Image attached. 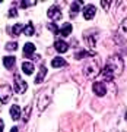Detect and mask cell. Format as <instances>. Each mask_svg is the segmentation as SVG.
I'll use <instances>...</instances> for the list:
<instances>
[{"instance_id":"obj_1","label":"cell","mask_w":127,"mask_h":132,"mask_svg":"<svg viewBox=\"0 0 127 132\" xmlns=\"http://www.w3.org/2000/svg\"><path fill=\"white\" fill-rule=\"evenodd\" d=\"M107 66L114 72V75H120L123 72V68H124V63H123V59L120 56H111L107 62Z\"/></svg>"},{"instance_id":"obj_2","label":"cell","mask_w":127,"mask_h":132,"mask_svg":"<svg viewBox=\"0 0 127 132\" xmlns=\"http://www.w3.org/2000/svg\"><path fill=\"white\" fill-rule=\"evenodd\" d=\"M115 41L118 43H126L127 41V18L123 21L117 29V35H115Z\"/></svg>"},{"instance_id":"obj_3","label":"cell","mask_w":127,"mask_h":132,"mask_svg":"<svg viewBox=\"0 0 127 132\" xmlns=\"http://www.w3.org/2000/svg\"><path fill=\"white\" fill-rule=\"evenodd\" d=\"M83 73L86 75V78H95V76L99 73L98 65H96L95 62H89V63L83 68Z\"/></svg>"},{"instance_id":"obj_4","label":"cell","mask_w":127,"mask_h":132,"mask_svg":"<svg viewBox=\"0 0 127 132\" xmlns=\"http://www.w3.org/2000/svg\"><path fill=\"white\" fill-rule=\"evenodd\" d=\"M10 97H12V88H10V85H0V101L3 104H7Z\"/></svg>"},{"instance_id":"obj_5","label":"cell","mask_w":127,"mask_h":132,"mask_svg":"<svg viewBox=\"0 0 127 132\" xmlns=\"http://www.w3.org/2000/svg\"><path fill=\"white\" fill-rule=\"evenodd\" d=\"M26 88H28V84L25 81H22L19 73H15V91L18 94H24L25 91H26Z\"/></svg>"},{"instance_id":"obj_6","label":"cell","mask_w":127,"mask_h":132,"mask_svg":"<svg viewBox=\"0 0 127 132\" xmlns=\"http://www.w3.org/2000/svg\"><path fill=\"white\" fill-rule=\"evenodd\" d=\"M92 90H94V93L98 95V97H102V95L107 93V87H105V84H104V82H101V81H96V82H94Z\"/></svg>"},{"instance_id":"obj_7","label":"cell","mask_w":127,"mask_h":132,"mask_svg":"<svg viewBox=\"0 0 127 132\" xmlns=\"http://www.w3.org/2000/svg\"><path fill=\"white\" fill-rule=\"evenodd\" d=\"M47 16L50 19H53V21H58V19H61V12H60L58 7L53 6V7H50V9L47 10Z\"/></svg>"},{"instance_id":"obj_8","label":"cell","mask_w":127,"mask_h":132,"mask_svg":"<svg viewBox=\"0 0 127 132\" xmlns=\"http://www.w3.org/2000/svg\"><path fill=\"white\" fill-rule=\"evenodd\" d=\"M95 12H96V9H95L94 5H86L83 9V18L85 19H92L95 16Z\"/></svg>"},{"instance_id":"obj_9","label":"cell","mask_w":127,"mask_h":132,"mask_svg":"<svg viewBox=\"0 0 127 132\" xmlns=\"http://www.w3.org/2000/svg\"><path fill=\"white\" fill-rule=\"evenodd\" d=\"M54 47L58 53H66L69 50V44L66 41H63V40H56L54 41Z\"/></svg>"},{"instance_id":"obj_10","label":"cell","mask_w":127,"mask_h":132,"mask_svg":"<svg viewBox=\"0 0 127 132\" xmlns=\"http://www.w3.org/2000/svg\"><path fill=\"white\" fill-rule=\"evenodd\" d=\"M80 6H82V2L80 0H76V2H72V6H70V16L75 18L76 15L79 13L80 10Z\"/></svg>"},{"instance_id":"obj_11","label":"cell","mask_w":127,"mask_h":132,"mask_svg":"<svg viewBox=\"0 0 127 132\" xmlns=\"http://www.w3.org/2000/svg\"><path fill=\"white\" fill-rule=\"evenodd\" d=\"M10 118L13 119V120H18L21 118V107H19L18 104H13L10 107Z\"/></svg>"},{"instance_id":"obj_12","label":"cell","mask_w":127,"mask_h":132,"mask_svg":"<svg viewBox=\"0 0 127 132\" xmlns=\"http://www.w3.org/2000/svg\"><path fill=\"white\" fill-rule=\"evenodd\" d=\"M102 78L105 81H113L114 78H115V75H114V72L110 69L108 66L105 65V68H104V71H102Z\"/></svg>"},{"instance_id":"obj_13","label":"cell","mask_w":127,"mask_h":132,"mask_svg":"<svg viewBox=\"0 0 127 132\" xmlns=\"http://www.w3.org/2000/svg\"><path fill=\"white\" fill-rule=\"evenodd\" d=\"M15 62H16V59H15L13 56H5L3 57V65H5V68H7V69H12V68H13Z\"/></svg>"},{"instance_id":"obj_14","label":"cell","mask_w":127,"mask_h":132,"mask_svg":"<svg viewBox=\"0 0 127 132\" xmlns=\"http://www.w3.org/2000/svg\"><path fill=\"white\" fill-rule=\"evenodd\" d=\"M45 75H47V68H45V66H41V68H40V72H38V75L35 76V84H41Z\"/></svg>"},{"instance_id":"obj_15","label":"cell","mask_w":127,"mask_h":132,"mask_svg":"<svg viewBox=\"0 0 127 132\" xmlns=\"http://www.w3.org/2000/svg\"><path fill=\"white\" fill-rule=\"evenodd\" d=\"M35 52V44H32V43H26L24 46V54L26 57H31V54Z\"/></svg>"},{"instance_id":"obj_16","label":"cell","mask_w":127,"mask_h":132,"mask_svg":"<svg viewBox=\"0 0 127 132\" xmlns=\"http://www.w3.org/2000/svg\"><path fill=\"white\" fill-rule=\"evenodd\" d=\"M70 32H72V24H64L58 29V34L61 37H67V35H70Z\"/></svg>"},{"instance_id":"obj_17","label":"cell","mask_w":127,"mask_h":132,"mask_svg":"<svg viewBox=\"0 0 127 132\" xmlns=\"http://www.w3.org/2000/svg\"><path fill=\"white\" fill-rule=\"evenodd\" d=\"M67 62L63 59V57H56V59H53L51 60V66L53 68H61V66H66Z\"/></svg>"},{"instance_id":"obj_18","label":"cell","mask_w":127,"mask_h":132,"mask_svg":"<svg viewBox=\"0 0 127 132\" xmlns=\"http://www.w3.org/2000/svg\"><path fill=\"white\" fill-rule=\"evenodd\" d=\"M22 71H24L26 75H31L34 72V65L31 62H24V63H22Z\"/></svg>"},{"instance_id":"obj_19","label":"cell","mask_w":127,"mask_h":132,"mask_svg":"<svg viewBox=\"0 0 127 132\" xmlns=\"http://www.w3.org/2000/svg\"><path fill=\"white\" fill-rule=\"evenodd\" d=\"M24 34H25V35H28V37H31V35L35 34V29H34V24H32V22H28V25L24 28Z\"/></svg>"},{"instance_id":"obj_20","label":"cell","mask_w":127,"mask_h":132,"mask_svg":"<svg viewBox=\"0 0 127 132\" xmlns=\"http://www.w3.org/2000/svg\"><path fill=\"white\" fill-rule=\"evenodd\" d=\"M24 28H25L24 24H16V25L13 27V28H12V34H13L15 37H18L19 34L22 32V31H24Z\"/></svg>"},{"instance_id":"obj_21","label":"cell","mask_w":127,"mask_h":132,"mask_svg":"<svg viewBox=\"0 0 127 132\" xmlns=\"http://www.w3.org/2000/svg\"><path fill=\"white\" fill-rule=\"evenodd\" d=\"M48 101H50V98H48L45 94H42L41 100H40V103H38V104H40V106H38V109H40V110H44V109H45V106H47L45 103H48Z\"/></svg>"},{"instance_id":"obj_22","label":"cell","mask_w":127,"mask_h":132,"mask_svg":"<svg viewBox=\"0 0 127 132\" xmlns=\"http://www.w3.org/2000/svg\"><path fill=\"white\" fill-rule=\"evenodd\" d=\"M86 56H92V53H88V52H83V50H82V52H77L75 54L76 59H83V57H86Z\"/></svg>"},{"instance_id":"obj_23","label":"cell","mask_w":127,"mask_h":132,"mask_svg":"<svg viewBox=\"0 0 127 132\" xmlns=\"http://www.w3.org/2000/svg\"><path fill=\"white\" fill-rule=\"evenodd\" d=\"M47 28L50 29V31H53L54 34H58V27H57L56 24H48V25H47Z\"/></svg>"},{"instance_id":"obj_24","label":"cell","mask_w":127,"mask_h":132,"mask_svg":"<svg viewBox=\"0 0 127 132\" xmlns=\"http://www.w3.org/2000/svg\"><path fill=\"white\" fill-rule=\"evenodd\" d=\"M16 48H18L16 43H7L6 44V50H16Z\"/></svg>"},{"instance_id":"obj_25","label":"cell","mask_w":127,"mask_h":132,"mask_svg":"<svg viewBox=\"0 0 127 132\" xmlns=\"http://www.w3.org/2000/svg\"><path fill=\"white\" fill-rule=\"evenodd\" d=\"M29 113H31V104H29L28 107L25 109V113H24V116H25V118H24V120H25V122L28 120V118H29Z\"/></svg>"},{"instance_id":"obj_26","label":"cell","mask_w":127,"mask_h":132,"mask_svg":"<svg viewBox=\"0 0 127 132\" xmlns=\"http://www.w3.org/2000/svg\"><path fill=\"white\" fill-rule=\"evenodd\" d=\"M35 2H21V6L22 7H28V6H34Z\"/></svg>"},{"instance_id":"obj_27","label":"cell","mask_w":127,"mask_h":132,"mask_svg":"<svg viewBox=\"0 0 127 132\" xmlns=\"http://www.w3.org/2000/svg\"><path fill=\"white\" fill-rule=\"evenodd\" d=\"M110 5H111V2H101V6H102L104 9H108Z\"/></svg>"},{"instance_id":"obj_28","label":"cell","mask_w":127,"mask_h":132,"mask_svg":"<svg viewBox=\"0 0 127 132\" xmlns=\"http://www.w3.org/2000/svg\"><path fill=\"white\" fill-rule=\"evenodd\" d=\"M16 15H18V13H16V9H10L9 10V16H13V18H15Z\"/></svg>"},{"instance_id":"obj_29","label":"cell","mask_w":127,"mask_h":132,"mask_svg":"<svg viewBox=\"0 0 127 132\" xmlns=\"http://www.w3.org/2000/svg\"><path fill=\"white\" fill-rule=\"evenodd\" d=\"M3 128H5V122L0 119V132H3Z\"/></svg>"},{"instance_id":"obj_30","label":"cell","mask_w":127,"mask_h":132,"mask_svg":"<svg viewBox=\"0 0 127 132\" xmlns=\"http://www.w3.org/2000/svg\"><path fill=\"white\" fill-rule=\"evenodd\" d=\"M10 132H18V128H16V126H13L12 129H10Z\"/></svg>"}]
</instances>
